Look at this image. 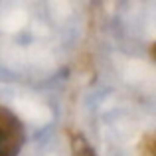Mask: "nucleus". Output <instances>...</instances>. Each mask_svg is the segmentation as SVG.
<instances>
[{
  "label": "nucleus",
  "instance_id": "obj_1",
  "mask_svg": "<svg viewBox=\"0 0 156 156\" xmlns=\"http://www.w3.org/2000/svg\"><path fill=\"white\" fill-rule=\"evenodd\" d=\"M26 142V126L12 109L0 105V156H18Z\"/></svg>",
  "mask_w": 156,
  "mask_h": 156
},
{
  "label": "nucleus",
  "instance_id": "obj_2",
  "mask_svg": "<svg viewBox=\"0 0 156 156\" xmlns=\"http://www.w3.org/2000/svg\"><path fill=\"white\" fill-rule=\"evenodd\" d=\"M71 152H73V156H97L95 150L91 148V144L77 133L71 134Z\"/></svg>",
  "mask_w": 156,
  "mask_h": 156
},
{
  "label": "nucleus",
  "instance_id": "obj_3",
  "mask_svg": "<svg viewBox=\"0 0 156 156\" xmlns=\"http://www.w3.org/2000/svg\"><path fill=\"white\" fill-rule=\"evenodd\" d=\"M150 53H152V57H154V59H156V44H154V46H152V51H150Z\"/></svg>",
  "mask_w": 156,
  "mask_h": 156
}]
</instances>
